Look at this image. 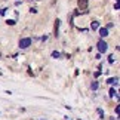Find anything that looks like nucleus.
Wrapping results in <instances>:
<instances>
[{
	"label": "nucleus",
	"instance_id": "2",
	"mask_svg": "<svg viewBox=\"0 0 120 120\" xmlns=\"http://www.w3.org/2000/svg\"><path fill=\"white\" fill-rule=\"evenodd\" d=\"M30 45H31V39L30 37H25V39H21L19 40V48L21 49H27Z\"/></svg>",
	"mask_w": 120,
	"mask_h": 120
},
{
	"label": "nucleus",
	"instance_id": "11",
	"mask_svg": "<svg viewBox=\"0 0 120 120\" xmlns=\"http://www.w3.org/2000/svg\"><path fill=\"white\" fill-rule=\"evenodd\" d=\"M108 61H110V62H111V64L114 62V56H113V55H111V56H108Z\"/></svg>",
	"mask_w": 120,
	"mask_h": 120
},
{
	"label": "nucleus",
	"instance_id": "1",
	"mask_svg": "<svg viewBox=\"0 0 120 120\" xmlns=\"http://www.w3.org/2000/svg\"><path fill=\"white\" fill-rule=\"evenodd\" d=\"M77 4H79V9L82 12H86L87 6H89V0H77Z\"/></svg>",
	"mask_w": 120,
	"mask_h": 120
},
{
	"label": "nucleus",
	"instance_id": "4",
	"mask_svg": "<svg viewBox=\"0 0 120 120\" xmlns=\"http://www.w3.org/2000/svg\"><path fill=\"white\" fill-rule=\"evenodd\" d=\"M99 36H101V37H107V36H108V30L107 28H101L99 30Z\"/></svg>",
	"mask_w": 120,
	"mask_h": 120
},
{
	"label": "nucleus",
	"instance_id": "3",
	"mask_svg": "<svg viewBox=\"0 0 120 120\" xmlns=\"http://www.w3.org/2000/svg\"><path fill=\"white\" fill-rule=\"evenodd\" d=\"M107 49H108V45L104 40H99L98 41V50L99 52H107Z\"/></svg>",
	"mask_w": 120,
	"mask_h": 120
},
{
	"label": "nucleus",
	"instance_id": "6",
	"mask_svg": "<svg viewBox=\"0 0 120 120\" xmlns=\"http://www.w3.org/2000/svg\"><path fill=\"white\" fill-rule=\"evenodd\" d=\"M99 28V22H92V30H98Z\"/></svg>",
	"mask_w": 120,
	"mask_h": 120
},
{
	"label": "nucleus",
	"instance_id": "10",
	"mask_svg": "<svg viewBox=\"0 0 120 120\" xmlns=\"http://www.w3.org/2000/svg\"><path fill=\"white\" fill-rule=\"evenodd\" d=\"M52 56H53V58H59V52H53Z\"/></svg>",
	"mask_w": 120,
	"mask_h": 120
},
{
	"label": "nucleus",
	"instance_id": "9",
	"mask_svg": "<svg viewBox=\"0 0 120 120\" xmlns=\"http://www.w3.org/2000/svg\"><path fill=\"white\" fill-rule=\"evenodd\" d=\"M110 95H111V96H117V94H116V90H114V89L110 90Z\"/></svg>",
	"mask_w": 120,
	"mask_h": 120
},
{
	"label": "nucleus",
	"instance_id": "5",
	"mask_svg": "<svg viewBox=\"0 0 120 120\" xmlns=\"http://www.w3.org/2000/svg\"><path fill=\"white\" fill-rule=\"evenodd\" d=\"M58 30H59V19H56V22H55V36H58Z\"/></svg>",
	"mask_w": 120,
	"mask_h": 120
},
{
	"label": "nucleus",
	"instance_id": "7",
	"mask_svg": "<svg viewBox=\"0 0 120 120\" xmlns=\"http://www.w3.org/2000/svg\"><path fill=\"white\" fill-rule=\"evenodd\" d=\"M90 87H92V89H94V90H96V89H98V83H96V82H92Z\"/></svg>",
	"mask_w": 120,
	"mask_h": 120
},
{
	"label": "nucleus",
	"instance_id": "8",
	"mask_svg": "<svg viewBox=\"0 0 120 120\" xmlns=\"http://www.w3.org/2000/svg\"><path fill=\"white\" fill-rule=\"evenodd\" d=\"M8 25H15V21H13V19H8Z\"/></svg>",
	"mask_w": 120,
	"mask_h": 120
},
{
	"label": "nucleus",
	"instance_id": "12",
	"mask_svg": "<svg viewBox=\"0 0 120 120\" xmlns=\"http://www.w3.org/2000/svg\"><path fill=\"white\" fill-rule=\"evenodd\" d=\"M67 120H68V119H67Z\"/></svg>",
	"mask_w": 120,
	"mask_h": 120
}]
</instances>
